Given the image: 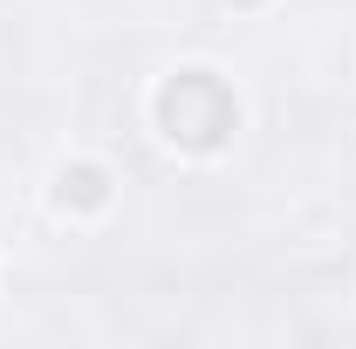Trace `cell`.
<instances>
[{
    "instance_id": "cell-1",
    "label": "cell",
    "mask_w": 356,
    "mask_h": 349,
    "mask_svg": "<svg viewBox=\"0 0 356 349\" xmlns=\"http://www.w3.org/2000/svg\"><path fill=\"white\" fill-rule=\"evenodd\" d=\"M151 124H158V137H165L172 151H185V158H220L226 144L240 137L247 110H240V89L226 83L220 69L185 62V69H172L165 83L151 89Z\"/></svg>"
},
{
    "instance_id": "cell-2",
    "label": "cell",
    "mask_w": 356,
    "mask_h": 349,
    "mask_svg": "<svg viewBox=\"0 0 356 349\" xmlns=\"http://www.w3.org/2000/svg\"><path fill=\"white\" fill-rule=\"evenodd\" d=\"M48 199H55V213H69V219H96V213H110L117 178L103 172L96 158H62L55 178H48Z\"/></svg>"
},
{
    "instance_id": "cell-3",
    "label": "cell",
    "mask_w": 356,
    "mask_h": 349,
    "mask_svg": "<svg viewBox=\"0 0 356 349\" xmlns=\"http://www.w3.org/2000/svg\"><path fill=\"white\" fill-rule=\"evenodd\" d=\"M233 7H261V0H233Z\"/></svg>"
}]
</instances>
